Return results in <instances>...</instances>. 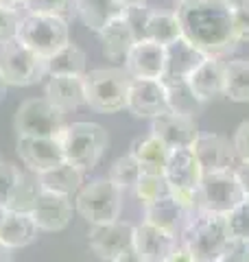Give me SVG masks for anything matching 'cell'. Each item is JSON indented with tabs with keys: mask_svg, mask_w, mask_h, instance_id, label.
<instances>
[{
	"mask_svg": "<svg viewBox=\"0 0 249 262\" xmlns=\"http://www.w3.org/2000/svg\"><path fill=\"white\" fill-rule=\"evenodd\" d=\"M107 177H110L122 192L134 190L136 184H138V177H140V164H138V160L131 153L122 155V158H118L112 164L110 175H107Z\"/></svg>",
	"mask_w": 249,
	"mask_h": 262,
	"instance_id": "34",
	"label": "cell"
},
{
	"mask_svg": "<svg viewBox=\"0 0 249 262\" xmlns=\"http://www.w3.org/2000/svg\"><path fill=\"white\" fill-rule=\"evenodd\" d=\"M116 3H120L122 7H142L147 5V0H116Z\"/></svg>",
	"mask_w": 249,
	"mask_h": 262,
	"instance_id": "48",
	"label": "cell"
},
{
	"mask_svg": "<svg viewBox=\"0 0 249 262\" xmlns=\"http://www.w3.org/2000/svg\"><path fill=\"white\" fill-rule=\"evenodd\" d=\"M15 37L24 46H29L33 53L48 59L51 55H55L59 48H64L70 42V27L66 15L24 11Z\"/></svg>",
	"mask_w": 249,
	"mask_h": 262,
	"instance_id": "3",
	"label": "cell"
},
{
	"mask_svg": "<svg viewBox=\"0 0 249 262\" xmlns=\"http://www.w3.org/2000/svg\"><path fill=\"white\" fill-rule=\"evenodd\" d=\"M199 210L214 212V214L225 216L230 210H234L238 203L245 201V192L238 184L234 168L217 170V173H205L199 184Z\"/></svg>",
	"mask_w": 249,
	"mask_h": 262,
	"instance_id": "10",
	"label": "cell"
},
{
	"mask_svg": "<svg viewBox=\"0 0 249 262\" xmlns=\"http://www.w3.org/2000/svg\"><path fill=\"white\" fill-rule=\"evenodd\" d=\"M232 144H234L238 160H249V120L238 125V129L234 131V138H232Z\"/></svg>",
	"mask_w": 249,
	"mask_h": 262,
	"instance_id": "40",
	"label": "cell"
},
{
	"mask_svg": "<svg viewBox=\"0 0 249 262\" xmlns=\"http://www.w3.org/2000/svg\"><path fill=\"white\" fill-rule=\"evenodd\" d=\"M74 9L90 31L101 33L110 22L125 15L127 7H122L116 0H77Z\"/></svg>",
	"mask_w": 249,
	"mask_h": 262,
	"instance_id": "25",
	"label": "cell"
},
{
	"mask_svg": "<svg viewBox=\"0 0 249 262\" xmlns=\"http://www.w3.org/2000/svg\"><path fill=\"white\" fill-rule=\"evenodd\" d=\"M66 125V112L53 105L46 96L27 98L20 103L13 118L15 134L31 138H59Z\"/></svg>",
	"mask_w": 249,
	"mask_h": 262,
	"instance_id": "8",
	"label": "cell"
},
{
	"mask_svg": "<svg viewBox=\"0 0 249 262\" xmlns=\"http://www.w3.org/2000/svg\"><path fill=\"white\" fill-rule=\"evenodd\" d=\"M151 134L160 138L169 149H179V146L193 144L201 131L197 127L195 116L166 110L160 116L151 118Z\"/></svg>",
	"mask_w": 249,
	"mask_h": 262,
	"instance_id": "17",
	"label": "cell"
},
{
	"mask_svg": "<svg viewBox=\"0 0 249 262\" xmlns=\"http://www.w3.org/2000/svg\"><path fill=\"white\" fill-rule=\"evenodd\" d=\"M232 13H234V33H236L238 44L249 42V7L247 9L232 11Z\"/></svg>",
	"mask_w": 249,
	"mask_h": 262,
	"instance_id": "41",
	"label": "cell"
},
{
	"mask_svg": "<svg viewBox=\"0 0 249 262\" xmlns=\"http://www.w3.org/2000/svg\"><path fill=\"white\" fill-rule=\"evenodd\" d=\"M11 253H13V249H9L3 241H0V262H9L11 260Z\"/></svg>",
	"mask_w": 249,
	"mask_h": 262,
	"instance_id": "47",
	"label": "cell"
},
{
	"mask_svg": "<svg viewBox=\"0 0 249 262\" xmlns=\"http://www.w3.org/2000/svg\"><path fill=\"white\" fill-rule=\"evenodd\" d=\"M225 5L230 7L232 11H238V9H247L249 0H225Z\"/></svg>",
	"mask_w": 249,
	"mask_h": 262,
	"instance_id": "46",
	"label": "cell"
},
{
	"mask_svg": "<svg viewBox=\"0 0 249 262\" xmlns=\"http://www.w3.org/2000/svg\"><path fill=\"white\" fill-rule=\"evenodd\" d=\"M188 219H190V210L181 201H177V196H173V194H166L151 203H144L142 221L164 229V232H169L173 236H177V238H179L181 229L186 227Z\"/></svg>",
	"mask_w": 249,
	"mask_h": 262,
	"instance_id": "19",
	"label": "cell"
},
{
	"mask_svg": "<svg viewBox=\"0 0 249 262\" xmlns=\"http://www.w3.org/2000/svg\"><path fill=\"white\" fill-rule=\"evenodd\" d=\"M164 262H201V260H199L197 256H193V253H190V251L184 247V245L179 243L177 247L173 249V253H171V256L166 258Z\"/></svg>",
	"mask_w": 249,
	"mask_h": 262,
	"instance_id": "43",
	"label": "cell"
},
{
	"mask_svg": "<svg viewBox=\"0 0 249 262\" xmlns=\"http://www.w3.org/2000/svg\"><path fill=\"white\" fill-rule=\"evenodd\" d=\"M112 262H144V260L138 256V251H136L134 247H131V249H127V251H122L120 256H116Z\"/></svg>",
	"mask_w": 249,
	"mask_h": 262,
	"instance_id": "44",
	"label": "cell"
},
{
	"mask_svg": "<svg viewBox=\"0 0 249 262\" xmlns=\"http://www.w3.org/2000/svg\"><path fill=\"white\" fill-rule=\"evenodd\" d=\"M98 39H101V48L103 55L107 59H125V55L129 53V48L136 44V31L131 27V22L127 20V13L116 18L114 22H110L107 27L98 33Z\"/></svg>",
	"mask_w": 249,
	"mask_h": 262,
	"instance_id": "24",
	"label": "cell"
},
{
	"mask_svg": "<svg viewBox=\"0 0 249 262\" xmlns=\"http://www.w3.org/2000/svg\"><path fill=\"white\" fill-rule=\"evenodd\" d=\"M20 177V166L13 162H0V206L7 208V201L11 196V190Z\"/></svg>",
	"mask_w": 249,
	"mask_h": 262,
	"instance_id": "36",
	"label": "cell"
},
{
	"mask_svg": "<svg viewBox=\"0 0 249 262\" xmlns=\"http://www.w3.org/2000/svg\"><path fill=\"white\" fill-rule=\"evenodd\" d=\"M169 110L162 79H131L127 112L136 118H155Z\"/></svg>",
	"mask_w": 249,
	"mask_h": 262,
	"instance_id": "16",
	"label": "cell"
},
{
	"mask_svg": "<svg viewBox=\"0 0 249 262\" xmlns=\"http://www.w3.org/2000/svg\"><path fill=\"white\" fill-rule=\"evenodd\" d=\"M7 88H9V85H7V81L3 79V75H0V103H3L5 96H7Z\"/></svg>",
	"mask_w": 249,
	"mask_h": 262,
	"instance_id": "49",
	"label": "cell"
},
{
	"mask_svg": "<svg viewBox=\"0 0 249 262\" xmlns=\"http://www.w3.org/2000/svg\"><path fill=\"white\" fill-rule=\"evenodd\" d=\"M234 173L238 177V184L245 192V199L249 201V160H238L234 166Z\"/></svg>",
	"mask_w": 249,
	"mask_h": 262,
	"instance_id": "42",
	"label": "cell"
},
{
	"mask_svg": "<svg viewBox=\"0 0 249 262\" xmlns=\"http://www.w3.org/2000/svg\"><path fill=\"white\" fill-rule=\"evenodd\" d=\"M15 153H18L20 162L33 173H44L48 168L59 166L66 162L59 138H31V136H18V144H15Z\"/></svg>",
	"mask_w": 249,
	"mask_h": 262,
	"instance_id": "13",
	"label": "cell"
},
{
	"mask_svg": "<svg viewBox=\"0 0 249 262\" xmlns=\"http://www.w3.org/2000/svg\"><path fill=\"white\" fill-rule=\"evenodd\" d=\"M39 184L42 190H51L57 194H77L83 184V170L72 166L70 162H61L59 166L48 168L44 173H39Z\"/></svg>",
	"mask_w": 249,
	"mask_h": 262,
	"instance_id": "27",
	"label": "cell"
},
{
	"mask_svg": "<svg viewBox=\"0 0 249 262\" xmlns=\"http://www.w3.org/2000/svg\"><path fill=\"white\" fill-rule=\"evenodd\" d=\"M181 33L208 57H225L238 44L234 33V13L225 0H181L175 7Z\"/></svg>",
	"mask_w": 249,
	"mask_h": 262,
	"instance_id": "1",
	"label": "cell"
},
{
	"mask_svg": "<svg viewBox=\"0 0 249 262\" xmlns=\"http://www.w3.org/2000/svg\"><path fill=\"white\" fill-rule=\"evenodd\" d=\"M205 53L199 51V48L188 42V39L181 35L175 42L166 44V68H164V77H190L199 63L205 59Z\"/></svg>",
	"mask_w": 249,
	"mask_h": 262,
	"instance_id": "22",
	"label": "cell"
},
{
	"mask_svg": "<svg viewBox=\"0 0 249 262\" xmlns=\"http://www.w3.org/2000/svg\"><path fill=\"white\" fill-rule=\"evenodd\" d=\"M166 182L171 186V194L177 196L190 210V214L199 212V184H201L203 170L197 162V155L193 153L190 146H179V149H171L169 162L164 166Z\"/></svg>",
	"mask_w": 249,
	"mask_h": 262,
	"instance_id": "7",
	"label": "cell"
},
{
	"mask_svg": "<svg viewBox=\"0 0 249 262\" xmlns=\"http://www.w3.org/2000/svg\"><path fill=\"white\" fill-rule=\"evenodd\" d=\"M37 232L39 229L31 216V212L7 210L3 223H0V241L13 251L31 245L37 238Z\"/></svg>",
	"mask_w": 249,
	"mask_h": 262,
	"instance_id": "23",
	"label": "cell"
},
{
	"mask_svg": "<svg viewBox=\"0 0 249 262\" xmlns=\"http://www.w3.org/2000/svg\"><path fill=\"white\" fill-rule=\"evenodd\" d=\"M164 92H166V103H169L171 112L186 114V116H197L203 110V101H199L197 94L193 92L188 79L184 77H162Z\"/></svg>",
	"mask_w": 249,
	"mask_h": 262,
	"instance_id": "26",
	"label": "cell"
},
{
	"mask_svg": "<svg viewBox=\"0 0 249 262\" xmlns=\"http://www.w3.org/2000/svg\"><path fill=\"white\" fill-rule=\"evenodd\" d=\"M179 245V238L142 221L134 227V249L144 262H164Z\"/></svg>",
	"mask_w": 249,
	"mask_h": 262,
	"instance_id": "18",
	"label": "cell"
},
{
	"mask_svg": "<svg viewBox=\"0 0 249 262\" xmlns=\"http://www.w3.org/2000/svg\"><path fill=\"white\" fill-rule=\"evenodd\" d=\"M129 153L138 160L140 170H162L164 173V166H166V162H169L171 149L157 136L147 134V136H140L131 142Z\"/></svg>",
	"mask_w": 249,
	"mask_h": 262,
	"instance_id": "28",
	"label": "cell"
},
{
	"mask_svg": "<svg viewBox=\"0 0 249 262\" xmlns=\"http://www.w3.org/2000/svg\"><path fill=\"white\" fill-rule=\"evenodd\" d=\"M74 214L72 196L57 194L51 190H42L35 206L31 210V216L35 221L39 232H61L70 225Z\"/></svg>",
	"mask_w": 249,
	"mask_h": 262,
	"instance_id": "14",
	"label": "cell"
},
{
	"mask_svg": "<svg viewBox=\"0 0 249 262\" xmlns=\"http://www.w3.org/2000/svg\"><path fill=\"white\" fill-rule=\"evenodd\" d=\"M74 210L90 225L110 223V221L120 219L122 190L110 177L94 179L79 188L77 196H74Z\"/></svg>",
	"mask_w": 249,
	"mask_h": 262,
	"instance_id": "6",
	"label": "cell"
},
{
	"mask_svg": "<svg viewBox=\"0 0 249 262\" xmlns=\"http://www.w3.org/2000/svg\"><path fill=\"white\" fill-rule=\"evenodd\" d=\"M214 262H249V243L245 241H230L227 249Z\"/></svg>",
	"mask_w": 249,
	"mask_h": 262,
	"instance_id": "39",
	"label": "cell"
},
{
	"mask_svg": "<svg viewBox=\"0 0 249 262\" xmlns=\"http://www.w3.org/2000/svg\"><path fill=\"white\" fill-rule=\"evenodd\" d=\"M181 24L175 9L173 11H164V9H151L147 15V24H144V37L153 39L157 44H171L177 37H181Z\"/></svg>",
	"mask_w": 249,
	"mask_h": 262,
	"instance_id": "29",
	"label": "cell"
},
{
	"mask_svg": "<svg viewBox=\"0 0 249 262\" xmlns=\"http://www.w3.org/2000/svg\"><path fill=\"white\" fill-rule=\"evenodd\" d=\"M51 75H86V53L68 42L46 59V77Z\"/></svg>",
	"mask_w": 249,
	"mask_h": 262,
	"instance_id": "31",
	"label": "cell"
},
{
	"mask_svg": "<svg viewBox=\"0 0 249 262\" xmlns=\"http://www.w3.org/2000/svg\"><path fill=\"white\" fill-rule=\"evenodd\" d=\"M0 7H5V9H11V11L24 13V9H27V0H0Z\"/></svg>",
	"mask_w": 249,
	"mask_h": 262,
	"instance_id": "45",
	"label": "cell"
},
{
	"mask_svg": "<svg viewBox=\"0 0 249 262\" xmlns=\"http://www.w3.org/2000/svg\"><path fill=\"white\" fill-rule=\"evenodd\" d=\"M225 225H227V236L230 241H245L249 243V201L245 199L238 203L234 210L225 214Z\"/></svg>",
	"mask_w": 249,
	"mask_h": 262,
	"instance_id": "35",
	"label": "cell"
},
{
	"mask_svg": "<svg viewBox=\"0 0 249 262\" xmlns=\"http://www.w3.org/2000/svg\"><path fill=\"white\" fill-rule=\"evenodd\" d=\"M77 0H27V9L31 13H57L66 15L70 11V7H74Z\"/></svg>",
	"mask_w": 249,
	"mask_h": 262,
	"instance_id": "37",
	"label": "cell"
},
{
	"mask_svg": "<svg viewBox=\"0 0 249 262\" xmlns=\"http://www.w3.org/2000/svg\"><path fill=\"white\" fill-rule=\"evenodd\" d=\"M134 192L144 206V203H151L155 199H160V196L171 194V186L166 182V175L162 170H140Z\"/></svg>",
	"mask_w": 249,
	"mask_h": 262,
	"instance_id": "33",
	"label": "cell"
},
{
	"mask_svg": "<svg viewBox=\"0 0 249 262\" xmlns=\"http://www.w3.org/2000/svg\"><path fill=\"white\" fill-rule=\"evenodd\" d=\"M186 79L199 101H214L223 96V90H225V59L205 57Z\"/></svg>",
	"mask_w": 249,
	"mask_h": 262,
	"instance_id": "20",
	"label": "cell"
},
{
	"mask_svg": "<svg viewBox=\"0 0 249 262\" xmlns=\"http://www.w3.org/2000/svg\"><path fill=\"white\" fill-rule=\"evenodd\" d=\"M190 149L197 155L203 175L217 173V170H230L238 162L234 144L221 134H199L197 140L190 144Z\"/></svg>",
	"mask_w": 249,
	"mask_h": 262,
	"instance_id": "15",
	"label": "cell"
},
{
	"mask_svg": "<svg viewBox=\"0 0 249 262\" xmlns=\"http://www.w3.org/2000/svg\"><path fill=\"white\" fill-rule=\"evenodd\" d=\"M59 144L66 162L86 173L101 162L110 138H107V131L96 122H70L59 134Z\"/></svg>",
	"mask_w": 249,
	"mask_h": 262,
	"instance_id": "5",
	"label": "cell"
},
{
	"mask_svg": "<svg viewBox=\"0 0 249 262\" xmlns=\"http://www.w3.org/2000/svg\"><path fill=\"white\" fill-rule=\"evenodd\" d=\"M44 96L61 112H72L86 105V85L83 75H51L46 81Z\"/></svg>",
	"mask_w": 249,
	"mask_h": 262,
	"instance_id": "21",
	"label": "cell"
},
{
	"mask_svg": "<svg viewBox=\"0 0 249 262\" xmlns=\"http://www.w3.org/2000/svg\"><path fill=\"white\" fill-rule=\"evenodd\" d=\"M42 192V184L37 173L33 170H20V177L15 182L11 196L7 201V210H15V212H31L33 206H35L37 196Z\"/></svg>",
	"mask_w": 249,
	"mask_h": 262,
	"instance_id": "30",
	"label": "cell"
},
{
	"mask_svg": "<svg viewBox=\"0 0 249 262\" xmlns=\"http://www.w3.org/2000/svg\"><path fill=\"white\" fill-rule=\"evenodd\" d=\"M0 75L13 88L35 85L46 77V59L15 37L0 46Z\"/></svg>",
	"mask_w": 249,
	"mask_h": 262,
	"instance_id": "9",
	"label": "cell"
},
{
	"mask_svg": "<svg viewBox=\"0 0 249 262\" xmlns=\"http://www.w3.org/2000/svg\"><path fill=\"white\" fill-rule=\"evenodd\" d=\"M179 243L201 262H214L230 245L225 216L205 210L190 214L179 234Z\"/></svg>",
	"mask_w": 249,
	"mask_h": 262,
	"instance_id": "2",
	"label": "cell"
},
{
	"mask_svg": "<svg viewBox=\"0 0 249 262\" xmlns=\"http://www.w3.org/2000/svg\"><path fill=\"white\" fill-rule=\"evenodd\" d=\"M134 227L127 221H110V223H98L90 225L88 229V243L90 249L94 251L98 260L112 262L116 256H120L122 251L134 247Z\"/></svg>",
	"mask_w": 249,
	"mask_h": 262,
	"instance_id": "11",
	"label": "cell"
},
{
	"mask_svg": "<svg viewBox=\"0 0 249 262\" xmlns=\"http://www.w3.org/2000/svg\"><path fill=\"white\" fill-rule=\"evenodd\" d=\"M22 13L20 11H11L0 7V46L11 42L18 35V24H20Z\"/></svg>",
	"mask_w": 249,
	"mask_h": 262,
	"instance_id": "38",
	"label": "cell"
},
{
	"mask_svg": "<svg viewBox=\"0 0 249 262\" xmlns=\"http://www.w3.org/2000/svg\"><path fill=\"white\" fill-rule=\"evenodd\" d=\"M175 3H181V0H175Z\"/></svg>",
	"mask_w": 249,
	"mask_h": 262,
	"instance_id": "51",
	"label": "cell"
},
{
	"mask_svg": "<svg viewBox=\"0 0 249 262\" xmlns=\"http://www.w3.org/2000/svg\"><path fill=\"white\" fill-rule=\"evenodd\" d=\"M86 105L98 114H118L127 110L131 77L125 68H96L83 75Z\"/></svg>",
	"mask_w": 249,
	"mask_h": 262,
	"instance_id": "4",
	"label": "cell"
},
{
	"mask_svg": "<svg viewBox=\"0 0 249 262\" xmlns=\"http://www.w3.org/2000/svg\"><path fill=\"white\" fill-rule=\"evenodd\" d=\"M125 70L131 79H162L166 68V46L153 39H136L125 55Z\"/></svg>",
	"mask_w": 249,
	"mask_h": 262,
	"instance_id": "12",
	"label": "cell"
},
{
	"mask_svg": "<svg viewBox=\"0 0 249 262\" xmlns=\"http://www.w3.org/2000/svg\"><path fill=\"white\" fill-rule=\"evenodd\" d=\"M223 96L234 103H249V59L225 61V90Z\"/></svg>",
	"mask_w": 249,
	"mask_h": 262,
	"instance_id": "32",
	"label": "cell"
},
{
	"mask_svg": "<svg viewBox=\"0 0 249 262\" xmlns=\"http://www.w3.org/2000/svg\"><path fill=\"white\" fill-rule=\"evenodd\" d=\"M5 212H7V208L0 206V223H3V219H5Z\"/></svg>",
	"mask_w": 249,
	"mask_h": 262,
	"instance_id": "50",
	"label": "cell"
}]
</instances>
